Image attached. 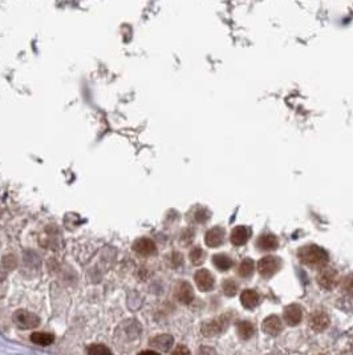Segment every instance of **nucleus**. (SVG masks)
<instances>
[{
	"instance_id": "f257e3e1",
	"label": "nucleus",
	"mask_w": 353,
	"mask_h": 355,
	"mask_svg": "<svg viewBox=\"0 0 353 355\" xmlns=\"http://www.w3.org/2000/svg\"><path fill=\"white\" fill-rule=\"evenodd\" d=\"M299 261L308 268H324L328 263V253L317 245H305L297 250Z\"/></svg>"
},
{
	"instance_id": "f03ea898",
	"label": "nucleus",
	"mask_w": 353,
	"mask_h": 355,
	"mask_svg": "<svg viewBox=\"0 0 353 355\" xmlns=\"http://www.w3.org/2000/svg\"><path fill=\"white\" fill-rule=\"evenodd\" d=\"M12 319H14L15 325L19 327V329H23V330H28V329H35V327L39 326L40 323V318L34 313L28 312V310H18V312L14 313L12 316Z\"/></svg>"
},
{
	"instance_id": "7ed1b4c3",
	"label": "nucleus",
	"mask_w": 353,
	"mask_h": 355,
	"mask_svg": "<svg viewBox=\"0 0 353 355\" xmlns=\"http://www.w3.org/2000/svg\"><path fill=\"white\" fill-rule=\"evenodd\" d=\"M280 258L275 257V256H266L258 262V272L261 277L271 278L280 270Z\"/></svg>"
},
{
	"instance_id": "20e7f679",
	"label": "nucleus",
	"mask_w": 353,
	"mask_h": 355,
	"mask_svg": "<svg viewBox=\"0 0 353 355\" xmlns=\"http://www.w3.org/2000/svg\"><path fill=\"white\" fill-rule=\"evenodd\" d=\"M228 326V318L226 316H221L219 318L211 319V321L204 322L201 331L204 336H214L222 334Z\"/></svg>"
},
{
	"instance_id": "39448f33",
	"label": "nucleus",
	"mask_w": 353,
	"mask_h": 355,
	"mask_svg": "<svg viewBox=\"0 0 353 355\" xmlns=\"http://www.w3.org/2000/svg\"><path fill=\"white\" fill-rule=\"evenodd\" d=\"M224 234L226 232L221 226H214V228L208 229L204 234V243L208 248H219L224 242Z\"/></svg>"
},
{
	"instance_id": "423d86ee",
	"label": "nucleus",
	"mask_w": 353,
	"mask_h": 355,
	"mask_svg": "<svg viewBox=\"0 0 353 355\" xmlns=\"http://www.w3.org/2000/svg\"><path fill=\"white\" fill-rule=\"evenodd\" d=\"M194 279H195V283L201 292H210L213 290L214 287V277L211 273L208 272L207 269H201L198 272L195 273L194 276Z\"/></svg>"
},
{
	"instance_id": "0eeeda50",
	"label": "nucleus",
	"mask_w": 353,
	"mask_h": 355,
	"mask_svg": "<svg viewBox=\"0 0 353 355\" xmlns=\"http://www.w3.org/2000/svg\"><path fill=\"white\" fill-rule=\"evenodd\" d=\"M317 283L325 290H331L337 283V273L331 268H323L317 276Z\"/></svg>"
},
{
	"instance_id": "6e6552de",
	"label": "nucleus",
	"mask_w": 353,
	"mask_h": 355,
	"mask_svg": "<svg viewBox=\"0 0 353 355\" xmlns=\"http://www.w3.org/2000/svg\"><path fill=\"white\" fill-rule=\"evenodd\" d=\"M133 250L137 254H140L141 257H150V256H153L155 253L157 248H155L154 241L146 238V237H142V238H138L136 242L133 243Z\"/></svg>"
},
{
	"instance_id": "1a4fd4ad",
	"label": "nucleus",
	"mask_w": 353,
	"mask_h": 355,
	"mask_svg": "<svg viewBox=\"0 0 353 355\" xmlns=\"http://www.w3.org/2000/svg\"><path fill=\"white\" fill-rule=\"evenodd\" d=\"M255 243H257V248L261 252H272L279 248V239L271 233H264L259 236Z\"/></svg>"
},
{
	"instance_id": "9d476101",
	"label": "nucleus",
	"mask_w": 353,
	"mask_h": 355,
	"mask_svg": "<svg viewBox=\"0 0 353 355\" xmlns=\"http://www.w3.org/2000/svg\"><path fill=\"white\" fill-rule=\"evenodd\" d=\"M175 298L178 299L181 303L184 305H189L191 303V301L194 299V292L193 287L189 282H179L177 286H175Z\"/></svg>"
},
{
	"instance_id": "9b49d317",
	"label": "nucleus",
	"mask_w": 353,
	"mask_h": 355,
	"mask_svg": "<svg viewBox=\"0 0 353 355\" xmlns=\"http://www.w3.org/2000/svg\"><path fill=\"white\" fill-rule=\"evenodd\" d=\"M250 237H251V229L241 225V226L232 229L230 239L234 246H243L250 239Z\"/></svg>"
},
{
	"instance_id": "f8f14e48",
	"label": "nucleus",
	"mask_w": 353,
	"mask_h": 355,
	"mask_svg": "<svg viewBox=\"0 0 353 355\" xmlns=\"http://www.w3.org/2000/svg\"><path fill=\"white\" fill-rule=\"evenodd\" d=\"M283 316H284V321L290 325V326H296L299 325L301 322V318H303V310L299 305L296 303H292L290 306H287L284 309V313H283Z\"/></svg>"
},
{
	"instance_id": "ddd939ff",
	"label": "nucleus",
	"mask_w": 353,
	"mask_h": 355,
	"mask_svg": "<svg viewBox=\"0 0 353 355\" xmlns=\"http://www.w3.org/2000/svg\"><path fill=\"white\" fill-rule=\"evenodd\" d=\"M261 330L264 331L266 334L271 336H276L281 330H283V323H281L280 318L276 316H267L263 325H261Z\"/></svg>"
},
{
	"instance_id": "4468645a",
	"label": "nucleus",
	"mask_w": 353,
	"mask_h": 355,
	"mask_svg": "<svg viewBox=\"0 0 353 355\" xmlns=\"http://www.w3.org/2000/svg\"><path fill=\"white\" fill-rule=\"evenodd\" d=\"M310 326L312 330L321 333L329 326V316L324 312H315L310 316Z\"/></svg>"
},
{
	"instance_id": "2eb2a0df",
	"label": "nucleus",
	"mask_w": 353,
	"mask_h": 355,
	"mask_svg": "<svg viewBox=\"0 0 353 355\" xmlns=\"http://www.w3.org/2000/svg\"><path fill=\"white\" fill-rule=\"evenodd\" d=\"M173 343H174V338L171 335H169V334L157 335L150 341L151 347H154V349H157V350L160 351H169L170 349H171Z\"/></svg>"
},
{
	"instance_id": "dca6fc26",
	"label": "nucleus",
	"mask_w": 353,
	"mask_h": 355,
	"mask_svg": "<svg viewBox=\"0 0 353 355\" xmlns=\"http://www.w3.org/2000/svg\"><path fill=\"white\" fill-rule=\"evenodd\" d=\"M241 302L246 309H254L259 303V296L255 290H244L241 296Z\"/></svg>"
},
{
	"instance_id": "f3484780",
	"label": "nucleus",
	"mask_w": 353,
	"mask_h": 355,
	"mask_svg": "<svg viewBox=\"0 0 353 355\" xmlns=\"http://www.w3.org/2000/svg\"><path fill=\"white\" fill-rule=\"evenodd\" d=\"M213 263L215 265V268L221 272H226L232 266V259L228 257L227 254H215L213 257Z\"/></svg>"
},
{
	"instance_id": "a211bd4d",
	"label": "nucleus",
	"mask_w": 353,
	"mask_h": 355,
	"mask_svg": "<svg viewBox=\"0 0 353 355\" xmlns=\"http://www.w3.org/2000/svg\"><path fill=\"white\" fill-rule=\"evenodd\" d=\"M31 341L39 346H49L55 341L54 334L49 333H41V331H36L31 334Z\"/></svg>"
},
{
	"instance_id": "6ab92c4d",
	"label": "nucleus",
	"mask_w": 353,
	"mask_h": 355,
	"mask_svg": "<svg viewBox=\"0 0 353 355\" xmlns=\"http://www.w3.org/2000/svg\"><path fill=\"white\" fill-rule=\"evenodd\" d=\"M254 270H255V262L252 261L251 258H246L239 265L238 274L242 278H250L254 274Z\"/></svg>"
},
{
	"instance_id": "aec40b11",
	"label": "nucleus",
	"mask_w": 353,
	"mask_h": 355,
	"mask_svg": "<svg viewBox=\"0 0 353 355\" xmlns=\"http://www.w3.org/2000/svg\"><path fill=\"white\" fill-rule=\"evenodd\" d=\"M237 331L238 335L241 336L242 339H250L254 335V326L250 322L242 321L237 325Z\"/></svg>"
},
{
	"instance_id": "412c9836",
	"label": "nucleus",
	"mask_w": 353,
	"mask_h": 355,
	"mask_svg": "<svg viewBox=\"0 0 353 355\" xmlns=\"http://www.w3.org/2000/svg\"><path fill=\"white\" fill-rule=\"evenodd\" d=\"M190 261L193 265L195 266H199V265H202L204 261V250L201 248H194L191 252H190Z\"/></svg>"
},
{
	"instance_id": "4be33fe9",
	"label": "nucleus",
	"mask_w": 353,
	"mask_h": 355,
	"mask_svg": "<svg viewBox=\"0 0 353 355\" xmlns=\"http://www.w3.org/2000/svg\"><path fill=\"white\" fill-rule=\"evenodd\" d=\"M223 292L227 297H234L238 292V285L234 279H226L222 285Z\"/></svg>"
},
{
	"instance_id": "5701e85b",
	"label": "nucleus",
	"mask_w": 353,
	"mask_h": 355,
	"mask_svg": "<svg viewBox=\"0 0 353 355\" xmlns=\"http://www.w3.org/2000/svg\"><path fill=\"white\" fill-rule=\"evenodd\" d=\"M89 355H111V351L104 345H92L88 349Z\"/></svg>"
},
{
	"instance_id": "b1692460",
	"label": "nucleus",
	"mask_w": 353,
	"mask_h": 355,
	"mask_svg": "<svg viewBox=\"0 0 353 355\" xmlns=\"http://www.w3.org/2000/svg\"><path fill=\"white\" fill-rule=\"evenodd\" d=\"M208 217H210V213H208L207 210L204 209V208H198V212L195 213V219H197L198 222H204V221H207Z\"/></svg>"
},
{
	"instance_id": "393cba45",
	"label": "nucleus",
	"mask_w": 353,
	"mask_h": 355,
	"mask_svg": "<svg viewBox=\"0 0 353 355\" xmlns=\"http://www.w3.org/2000/svg\"><path fill=\"white\" fill-rule=\"evenodd\" d=\"M171 355H190V351L186 346L181 345L178 347H175V350L171 353Z\"/></svg>"
},
{
	"instance_id": "a878e982",
	"label": "nucleus",
	"mask_w": 353,
	"mask_h": 355,
	"mask_svg": "<svg viewBox=\"0 0 353 355\" xmlns=\"http://www.w3.org/2000/svg\"><path fill=\"white\" fill-rule=\"evenodd\" d=\"M217 353H215V350L214 349H211V347H201L199 349V354L198 355H215Z\"/></svg>"
},
{
	"instance_id": "bb28decb",
	"label": "nucleus",
	"mask_w": 353,
	"mask_h": 355,
	"mask_svg": "<svg viewBox=\"0 0 353 355\" xmlns=\"http://www.w3.org/2000/svg\"><path fill=\"white\" fill-rule=\"evenodd\" d=\"M345 290H347V293L351 297H353V277L349 278L348 281L345 282Z\"/></svg>"
},
{
	"instance_id": "cd10ccee",
	"label": "nucleus",
	"mask_w": 353,
	"mask_h": 355,
	"mask_svg": "<svg viewBox=\"0 0 353 355\" xmlns=\"http://www.w3.org/2000/svg\"><path fill=\"white\" fill-rule=\"evenodd\" d=\"M138 355H161V354L155 353V351H142V353H140Z\"/></svg>"
},
{
	"instance_id": "c85d7f7f",
	"label": "nucleus",
	"mask_w": 353,
	"mask_h": 355,
	"mask_svg": "<svg viewBox=\"0 0 353 355\" xmlns=\"http://www.w3.org/2000/svg\"><path fill=\"white\" fill-rule=\"evenodd\" d=\"M267 355H283L281 353H278V351H274V353H270V354Z\"/></svg>"
}]
</instances>
